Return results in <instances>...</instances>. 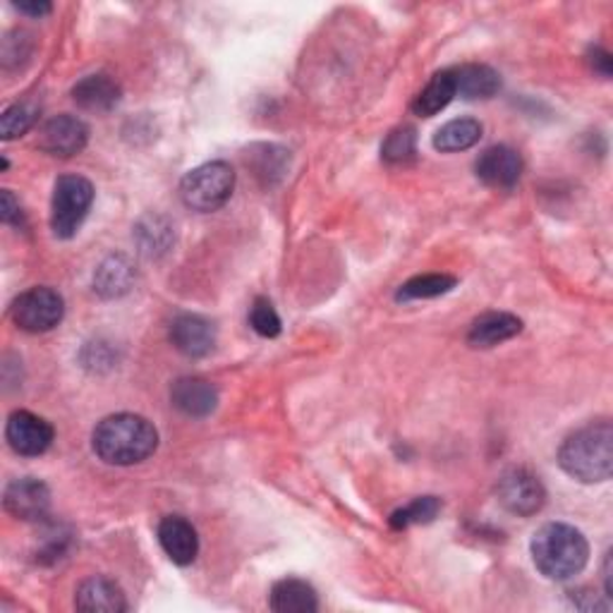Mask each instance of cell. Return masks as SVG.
<instances>
[{
  "label": "cell",
  "mask_w": 613,
  "mask_h": 613,
  "mask_svg": "<svg viewBox=\"0 0 613 613\" xmlns=\"http://www.w3.org/2000/svg\"><path fill=\"white\" fill-rule=\"evenodd\" d=\"M171 343L187 357H204L214 351L216 329L200 314H180L171 326Z\"/></svg>",
  "instance_id": "12"
},
{
  "label": "cell",
  "mask_w": 613,
  "mask_h": 613,
  "mask_svg": "<svg viewBox=\"0 0 613 613\" xmlns=\"http://www.w3.org/2000/svg\"><path fill=\"white\" fill-rule=\"evenodd\" d=\"M455 96H463L467 101L492 99L501 89V75L490 65H460L453 69Z\"/></svg>",
  "instance_id": "18"
},
{
  "label": "cell",
  "mask_w": 613,
  "mask_h": 613,
  "mask_svg": "<svg viewBox=\"0 0 613 613\" xmlns=\"http://www.w3.org/2000/svg\"><path fill=\"white\" fill-rule=\"evenodd\" d=\"M475 173L484 185L510 190L523 175V159L515 149L506 144H496L480 153V159L475 163Z\"/></svg>",
  "instance_id": "10"
},
{
  "label": "cell",
  "mask_w": 613,
  "mask_h": 613,
  "mask_svg": "<svg viewBox=\"0 0 613 613\" xmlns=\"http://www.w3.org/2000/svg\"><path fill=\"white\" fill-rule=\"evenodd\" d=\"M249 324L264 338H276L281 333V316L273 310V304L267 298H257L252 310H249Z\"/></svg>",
  "instance_id": "28"
},
{
  "label": "cell",
  "mask_w": 613,
  "mask_h": 613,
  "mask_svg": "<svg viewBox=\"0 0 613 613\" xmlns=\"http://www.w3.org/2000/svg\"><path fill=\"white\" fill-rule=\"evenodd\" d=\"M135 235H137L139 247H142V252L149 255V257L169 252V247L175 240L173 226L161 216H147V218L139 221Z\"/></svg>",
  "instance_id": "23"
},
{
  "label": "cell",
  "mask_w": 613,
  "mask_h": 613,
  "mask_svg": "<svg viewBox=\"0 0 613 613\" xmlns=\"http://www.w3.org/2000/svg\"><path fill=\"white\" fill-rule=\"evenodd\" d=\"M94 453L108 465H137L159 445V431L142 415H110L94 429Z\"/></svg>",
  "instance_id": "1"
},
{
  "label": "cell",
  "mask_w": 613,
  "mask_h": 613,
  "mask_svg": "<svg viewBox=\"0 0 613 613\" xmlns=\"http://www.w3.org/2000/svg\"><path fill=\"white\" fill-rule=\"evenodd\" d=\"M496 494L501 506L513 515H520V518H529V515L539 513L547 501L545 486L525 467L506 470L498 480Z\"/></svg>",
  "instance_id": "7"
},
{
  "label": "cell",
  "mask_w": 613,
  "mask_h": 613,
  "mask_svg": "<svg viewBox=\"0 0 613 613\" xmlns=\"http://www.w3.org/2000/svg\"><path fill=\"white\" fill-rule=\"evenodd\" d=\"M235 171L226 161L204 163L200 169L190 171L180 183V200L192 212L212 214L233 197Z\"/></svg>",
  "instance_id": "4"
},
{
  "label": "cell",
  "mask_w": 613,
  "mask_h": 613,
  "mask_svg": "<svg viewBox=\"0 0 613 613\" xmlns=\"http://www.w3.org/2000/svg\"><path fill=\"white\" fill-rule=\"evenodd\" d=\"M441 510V501L437 496H420L412 504L398 508L391 515V527L394 529H406L410 525H424L431 523Z\"/></svg>",
  "instance_id": "25"
},
{
  "label": "cell",
  "mask_w": 613,
  "mask_h": 613,
  "mask_svg": "<svg viewBox=\"0 0 613 613\" xmlns=\"http://www.w3.org/2000/svg\"><path fill=\"white\" fill-rule=\"evenodd\" d=\"M455 278L445 276V273H427V276H417L410 278L406 286H400L396 300L408 302V300H429V298H439L451 292L455 288Z\"/></svg>",
  "instance_id": "24"
},
{
  "label": "cell",
  "mask_w": 613,
  "mask_h": 613,
  "mask_svg": "<svg viewBox=\"0 0 613 613\" xmlns=\"http://www.w3.org/2000/svg\"><path fill=\"white\" fill-rule=\"evenodd\" d=\"M36 118H39V108L34 104L10 106L3 114V118H0V137H3L6 142H10V139L26 135L34 128Z\"/></svg>",
  "instance_id": "26"
},
{
  "label": "cell",
  "mask_w": 613,
  "mask_h": 613,
  "mask_svg": "<svg viewBox=\"0 0 613 613\" xmlns=\"http://www.w3.org/2000/svg\"><path fill=\"white\" fill-rule=\"evenodd\" d=\"M559 465L578 482H606L613 472V427L596 422L570 434L559 449Z\"/></svg>",
  "instance_id": "3"
},
{
  "label": "cell",
  "mask_w": 613,
  "mask_h": 613,
  "mask_svg": "<svg viewBox=\"0 0 613 613\" xmlns=\"http://www.w3.org/2000/svg\"><path fill=\"white\" fill-rule=\"evenodd\" d=\"M135 283V267L125 257H110L106 259L94 276V290L101 298H120L125 292H130Z\"/></svg>",
  "instance_id": "21"
},
{
  "label": "cell",
  "mask_w": 613,
  "mask_h": 613,
  "mask_svg": "<svg viewBox=\"0 0 613 613\" xmlns=\"http://www.w3.org/2000/svg\"><path fill=\"white\" fill-rule=\"evenodd\" d=\"M523 331V322L508 312H490L475 319L467 333V343L472 347H494L518 336Z\"/></svg>",
  "instance_id": "17"
},
{
  "label": "cell",
  "mask_w": 613,
  "mask_h": 613,
  "mask_svg": "<svg viewBox=\"0 0 613 613\" xmlns=\"http://www.w3.org/2000/svg\"><path fill=\"white\" fill-rule=\"evenodd\" d=\"M3 504L6 510L20 520H41L51 508V492L41 480L22 477L8 484Z\"/></svg>",
  "instance_id": "11"
},
{
  "label": "cell",
  "mask_w": 613,
  "mask_h": 613,
  "mask_svg": "<svg viewBox=\"0 0 613 613\" xmlns=\"http://www.w3.org/2000/svg\"><path fill=\"white\" fill-rule=\"evenodd\" d=\"M269 604L276 613H314L319 609V599L310 582L286 578L273 584Z\"/></svg>",
  "instance_id": "19"
},
{
  "label": "cell",
  "mask_w": 613,
  "mask_h": 613,
  "mask_svg": "<svg viewBox=\"0 0 613 613\" xmlns=\"http://www.w3.org/2000/svg\"><path fill=\"white\" fill-rule=\"evenodd\" d=\"M533 561L545 578L566 582L580 576L590 561V545L580 529L566 523H549L539 527L533 545Z\"/></svg>",
  "instance_id": "2"
},
{
  "label": "cell",
  "mask_w": 613,
  "mask_h": 613,
  "mask_svg": "<svg viewBox=\"0 0 613 613\" xmlns=\"http://www.w3.org/2000/svg\"><path fill=\"white\" fill-rule=\"evenodd\" d=\"M65 302L53 288H32L12 304V319L26 333H46L63 322Z\"/></svg>",
  "instance_id": "6"
},
{
  "label": "cell",
  "mask_w": 613,
  "mask_h": 613,
  "mask_svg": "<svg viewBox=\"0 0 613 613\" xmlns=\"http://www.w3.org/2000/svg\"><path fill=\"white\" fill-rule=\"evenodd\" d=\"M482 139V122L475 118H458L445 122L434 135V147L443 153L472 149Z\"/></svg>",
  "instance_id": "22"
},
{
  "label": "cell",
  "mask_w": 613,
  "mask_h": 613,
  "mask_svg": "<svg viewBox=\"0 0 613 613\" xmlns=\"http://www.w3.org/2000/svg\"><path fill=\"white\" fill-rule=\"evenodd\" d=\"M6 439L15 453L34 458L49 451V445L53 443V427L44 420V417L32 415L26 410H18L8 417Z\"/></svg>",
  "instance_id": "8"
},
{
  "label": "cell",
  "mask_w": 613,
  "mask_h": 613,
  "mask_svg": "<svg viewBox=\"0 0 613 613\" xmlns=\"http://www.w3.org/2000/svg\"><path fill=\"white\" fill-rule=\"evenodd\" d=\"M120 85L108 75H87L82 77L77 85L73 87V99L82 110H89V114H108L114 110L120 101Z\"/></svg>",
  "instance_id": "16"
},
{
  "label": "cell",
  "mask_w": 613,
  "mask_h": 613,
  "mask_svg": "<svg viewBox=\"0 0 613 613\" xmlns=\"http://www.w3.org/2000/svg\"><path fill=\"white\" fill-rule=\"evenodd\" d=\"M0 218L10 223V226H20V223H22L20 202L12 197L10 190H3V202H0Z\"/></svg>",
  "instance_id": "29"
},
{
  "label": "cell",
  "mask_w": 613,
  "mask_h": 613,
  "mask_svg": "<svg viewBox=\"0 0 613 613\" xmlns=\"http://www.w3.org/2000/svg\"><path fill=\"white\" fill-rule=\"evenodd\" d=\"M171 400L187 417H208L218 406V391L212 381L200 376H183L173 384Z\"/></svg>",
  "instance_id": "14"
},
{
  "label": "cell",
  "mask_w": 613,
  "mask_h": 613,
  "mask_svg": "<svg viewBox=\"0 0 613 613\" xmlns=\"http://www.w3.org/2000/svg\"><path fill=\"white\" fill-rule=\"evenodd\" d=\"M453 96H455L453 69H441V73L431 77L427 82V87L415 96V101H412L415 116L431 118V116L441 114V110L453 101Z\"/></svg>",
  "instance_id": "20"
},
{
  "label": "cell",
  "mask_w": 613,
  "mask_h": 613,
  "mask_svg": "<svg viewBox=\"0 0 613 613\" xmlns=\"http://www.w3.org/2000/svg\"><path fill=\"white\" fill-rule=\"evenodd\" d=\"M75 606L89 613H122L128 611V599L114 580L89 578L77 588Z\"/></svg>",
  "instance_id": "15"
},
{
  "label": "cell",
  "mask_w": 613,
  "mask_h": 613,
  "mask_svg": "<svg viewBox=\"0 0 613 613\" xmlns=\"http://www.w3.org/2000/svg\"><path fill=\"white\" fill-rule=\"evenodd\" d=\"M94 204V185L82 175H63L53 187L51 228L55 238L69 240L82 228Z\"/></svg>",
  "instance_id": "5"
},
{
  "label": "cell",
  "mask_w": 613,
  "mask_h": 613,
  "mask_svg": "<svg viewBox=\"0 0 613 613\" xmlns=\"http://www.w3.org/2000/svg\"><path fill=\"white\" fill-rule=\"evenodd\" d=\"M89 142V128L77 116H55L39 135V147L51 157L69 159L79 153Z\"/></svg>",
  "instance_id": "9"
},
{
  "label": "cell",
  "mask_w": 613,
  "mask_h": 613,
  "mask_svg": "<svg viewBox=\"0 0 613 613\" xmlns=\"http://www.w3.org/2000/svg\"><path fill=\"white\" fill-rule=\"evenodd\" d=\"M15 8L30 18H44L53 10V6L46 3V0H34V3H15Z\"/></svg>",
  "instance_id": "31"
},
{
  "label": "cell",
  "mask_w": 613,
  "mask_h": 613,
  "mask_svg": "<svg viewBox=\"0 0 613 613\" xmlns=\"http://www.w3.org/2000/svg\"><path fill=\"white\" fill-rule=\"evenodd\" d=\"M417 153V135L412 128H398L386 137L381 157L388 163H408Z\"/></svg>",
  "instance_id": "27"
},
{
  "label": "cell",
  "mask_w": 613,
  "mask_h": 613,
  "mask_svg": "<svg viewBox=\"0 0 613 613\" xmlns=\"http://www.w3.org/2000/svg\"><path fill=\"white\" fill-rule=\"evenodd\" d=\"M159 541L165 556L178 566H190L200 553L197 529L180 515H169L159 525Z\"/></svg>",
  "instance_id": "13"
},
{
  "label": "cell",
  "mask_w": 613,
  "mask_h": 613,
  "mask_svg": "<svg viewBox=\"0 0 613 613\" xmlns=\"http://www.w3.org/2000/svg\"><path fill=\"white\" fill-rule=\"evenodd\" d=\"M588 61H590V67L594 69V73H599L602 77H611L613 61H611V53L609 51H604L602 46H594L588 53Z\"/></svg>",
  "instance_id": "30"
}]
</instances>
